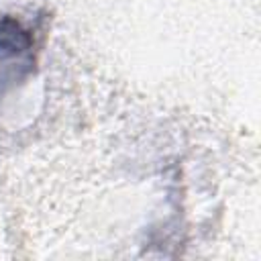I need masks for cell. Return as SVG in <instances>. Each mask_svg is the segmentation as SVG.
I'll list each match as a JSON object with an SVG mask.
<instances>
[{
    "mask_svg": "<svg viewBox=\"0 0 261 261\" xmlns=\"http://www.w3.org/2000/svg\"><path fill=\"white\" fill-rule=\"evenodd\" d=\"M37 65L35 31L18 16L0 12V92L22 84Z\"/></svg>",
    "mask_w": 261,
    "mask_h": 261,
    "instance_id": "6da1fadb",
    "label": "cell"
}]
</instances>
